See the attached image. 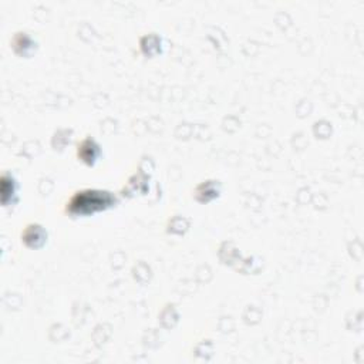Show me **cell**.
Returning a JSON list of instances; mask_svg holds the SVG:
<instances>
[{"mask_svg":"<svg viewBox=\"0 0 364 364\" xmlns=\"http://www.w3.org/2000/svg\"><path fill=\"white\" fill-rule=\"evenodd\" d=\"M114 202V198L108 192H101V191H85V192H78L71 202H70V212L73 213H88L94 212L97 209H102L105 206H109Z\"/></svg>","mask_w":364,"mask_h":364,"instance_id":"1","label":"cell"}]
</instances>
